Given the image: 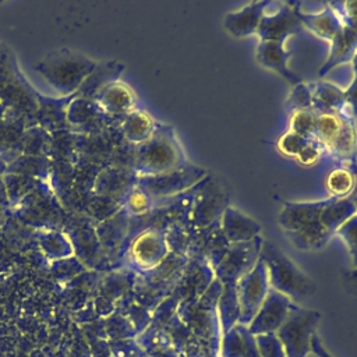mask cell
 Wrapping results in <instances>:
<instances>
[{
	"label": "cell",
	"mask_w": 357,
	"mask_h": 357,
	"mask_svg": "<svg viewBox=\"0 0 357 357\" xmlns=\"http://www.w3.org/2000/svg\"><path fill=\"white\" fill-rule=\"evenodd\" d=\"M100 106L113 114H128L135 106V95L128 85L120 81L109 84L99 96Z\"/></svg>",
	"instance_id": "18"
},
{
	"label": "cell",
	"mask_w": 357,
	"mask_h": 357,
	"mask_svg": "<svg viewBox=\"0 0 357 357\" xmlns=\"http://www.w3.org/2000/svg\"><path fill=\"white\" fill-rule=\"evenodd\" d=\"M269 290L271 286L268 280L266 266L259 258L254 268L236 282V294L240 308L238 321L241 324L251 322V319L261 308Z\"/></svg>",
	"instance_id": "6"
},
{
	"label": "cell",
	"mask_w": 357,
	"mask_h": 357,
	"mask_svg": "<svg viewBox=\"0 0 357 357\" xmlns=\"http://www.w3.org/2000/svg\"><path fill=\"white\" fill-rule=\"evenodd\" d=\"M356 185V177L350 169L336 167L326 178V188L333 198L350 197Z\"/></svg>",
	"instance_id": "24"
},
{
	"label": "cell",
	"mask_w": 357,
	"mask_h": 357,
	"mask_svg": "<svg viewBox=\"0 0 357 357\" xmlns=\"http://www.w3.org/2000/svg\"><path fill=\"white\" fill-rule=\"evenodd\" d=\"M259 258L266 266L272 290L291 301L305 300L315 293V283L275 243L264 240Z\"/></svg>",
	"instance_id": "2"
},
{
	"label": "cell",
	"mask_w": 357,
	"mask_h": 357,
	"mask_svg": "<svg viewBox=\"0 0 357 357\" xmlns=\"http://www.w3.org/2000/svg\"><path fill=\"white\" fill-rule=\"evenodd\" d=\"M255 57H257V61L261 66H264V67L278 73L291 86L296 85V84L303 82V79L294 71H291L289 68L287 60L290 57V53L284 50L283 43H279V42H261L259 40V43L257 46Z\"/></svg>",
	"instance_id": "14"
},
{
	"label": "cell",
	"mask_w": 357,
	"mask_h": 357,
	"mask_svg": "<svg viewBox=\"0 0 357 357\" xmlns=\"http://www.w3.org/2000/svg\"><path fill=\"white\" fill-rule=\"evenodd\" d=\"M319 321V312L304 310L296 304L290 310L286 321L278 329V337L286 347L287 357H304L314 336V329Z\"/></svg>",
	"instance_id": "5"
},
{
	"label": "cell",
	"mask_w": 357,
	"mask_h": 357,
	"mask_svg": "<svg viewBox=\"0 0 357 357\" xmlns=\"http://www.w3.org/2000/svg\"><path fill=\"white\" fill-rule=\"evenodd\" d=\"M357 213V208L351 197L344 198H326V202L319 213V222L324 227L333 234L344 222Z\"/></svg>",
	"instance_id": "19"
},
{
	"label": "cell",
	"mask_w": 357,
	"mask_h": 357,
	"mask_svg": "<svg viewBox=\"0 0 357 357\" xmlns=\"http://www.w3.org/2000/svg\"><path fill=\"white\" fill-rule=\"evenodd\" d=\"M344 92V103L349 106L351 116H357V73H354V78L351 84L343 89Z\"/></svg>",
	"instance_id": "32"
},
{
	"label": "cell",
	"mask_w": 357,
	"mask_h": 357,
	"mask_svg": "<svg viewBox=\"0 0 357 357\" xmlns=\"http://www.w3.org/2000/svg\"><path fill=\"white\" fill-rule=\"evenodd\" d=\"M152 205L153 199L141 187L132 188L127 197V209L134 216H145L151 213Z\"/></svg>",
	"instance_id": "28"
},
{
	"label": "cell",
	"mask_w": 357,
	"mask_h": 357,
	"mask_svg": "<svg viewBox=\"0 0 357 357\" xmlns=\"http://www.w3.org/2000/svg\"><path fill=\"white\" fill-rule=\"evenodd\" d=\"M169 252L165 231L155 227H146L139 231L130 245L132 261L144 269L156 268Z\"/></svg>",
	"instance_id": "9"
},
{
	"label": "cell",
	"mask_w": 357,
	"mask_h": 357,
	"mask_svg": "<svg viewBox=\"0 0 357 357\" xmlns=\"http://www.w3.org/2000/svg\"><path fill=\"white\" fill-rule=\"evenodd\" d=\"M326 199L304 201V202H284L278 216L279 226L286 231H297L304 226L319 219V213Z\"/></svg>",
	"instance_id": "13"
},
{
	"label": "cell",
	"mask_w": 357,
	"mask_h": 357,
	"mask_svg": "<svg viewBox=\"0 0 357 357\" xmlns=\"http://www.w3.org/2000/svg\"><path fill=\"white\" fill-rule=\"evenodd\" d=\"M354 273H356V275H357V269H356V271H354Z\"/></svg>",
	"instance_id": "36"
},
{
	"label": "cell",
	"mask_w": 357,
	"mask_h": 357,
	"mask_svg": "<svg viewBox=\"0 0 357 357\" xmlns=\"http://www.w3.org/2000/svg\"><path fill=\"white\" fill-rule=\"evenodd\" d=\"M311 350L318 356V357H332L325 349L324 346L321 344V340L318 339V336L314 333V336L311 337V344H310Z\"/></svg>",
	"instance_id": "33"
},
{
	"label": "cell",
	"mask_w": 357,
	"mask_h": 357,
	"mask_svg": "<svg viewBox=\"0 0 357 357\" xmlns=\"http://www.w3.org/2000/svg\"><path fill=\"white\" fill-rule=\"evenodd\" d=\"M322 153V145L317 142L315 139L308 141V144L300 151V153L296 156L300 165L303 166H312L315 165Z\"/></svg>",
	"instance_id": "31"
},
{
	"label": "cell",
	"mask_w": 357,
	"mask_h": 357,
	"mask_svg": "<svg viewBox=\"0 0 357 357\" xmlns=\"http://www.w3.org/2000/svg\"><path fill=\"white\" fill-rule=\"evenodd\" d=\"M227 206H230L227 192L218 180L208 176L192 190L190 212L192 227L202 229L218 223Z\"/></svg>",
	"instance_id": "4"
},
{
	"label": "cell",
	"mask_w": 357,
	"mask_h": 357,
	"mask_svg": "<svg viewBox=\"0 0 357 357\" xmlns=\"http://www.w3.org/2000/svg\"><path fill=\"white\" fill-rule=\"evenodd\" d=\"M291 110H312V88L311 84L300 82L291 86L287 98Z\"/></svg>",
	"instance_id": "27"
},
{
	"label": "cell",
	"mask_w": 357,
	"mask_h": 357,
	"mask_svg": "<svg viewBox=\"0 0 357 357\" xmlns=\"http://www.w3.org/2000/svg\"><path fill=\"white\" fill-rule=\"evenodd\" d=\"M342 116L337 114H318L317 120V130L314 139L319 142L322 146L328 148L331 152L336 142L339 130H340Z\"/></svg>",
	"instance_id": "22"
},
{
	"label": "cell",
	"mask_w": 357,
	"mask_h": 357,
	"mask_svg": "<svg viewBox=\"0 0 357 357\" xmlns=\"http://www.w3.org/2000/svg\"><path fill=\"white\" fill-rule=\"evenodd\" d=\"M187 163L184 151L174 130L156 123L151 137L138 144L134 155V170L138 177L156 176Z\"/></svg>",
	"instance_id": "1"
},
{
	"label": "cell",
	"mask_w": 357,
	"mask_h": 357,
	"mask_svg": "<svg viewBox=\"0 0 357 357\" xmlns=\"http://www.w3.org/2000/svg\"><path fill=\"white\" fill-rule=\"evenodd\" d=\"M357 53V31L346 25L337 32V35L331 40V52L326 61L318 71L319 77L328 74L332 68L349 63Z\"/></svg>",
	"instance_id": "15"
},
{
	"label": "cell",
	"mask_w": 357,
	"mask_h": 357,
	"mask_svg": "<svg viewBox=\"0 0 357 357\" xmlns=\"http://www.w3.org/2000/svg\"><path fill=\"white\" fill-rule=\"evenodd\" d=\"M333 234L340 237L349 251L351 266L357 269V213L344 222Z\"/></svg>",
	"instance_id": "26"
},
{
	"label": "cell",
	"mask_w": 357,
	"mask_h": 357,
	"mask_svg": "<svg viewBox=\"0 0 357 357\" xmlns=\"http://www.w3.org/2000/svg\"><path fill=\"white\" fill-rule=\"evenodd\" d=\"M264 238L259 236L247 243L229 244L226 252L213 266L216 279L222 283H236L243 275L250 272L259 259Z\"/></svg>",
	"instance_id": "7"
},
{
	"label": "cell",
	"mask_w": 357,
	"mask_h": 357,
	"mask_svg": "<svg viewBox=\"0 0 357 357\" xmlns=\"http://www.w3.org/2000/svg\"><path fill=\"white\" fill-rule=\"evenodd\" d=\"M269 4V1H252L240 10L227 13L223 18L225 29L234 38H245L257 33Z\"/></svg>",
	"instance_id": "12"
},
{
	"label": "cell",
	"mask_w": 357,
	"mask_h": 357,
	"mask_svg": "<svg viewBox=\"0 0 357 357\" xmlns=\"http://www.w3.org/2000/svg\"><path fill=\"white\" fill-rule=\"evenodd\" d=\"M208 176L209 172L205 167L187 162L180 167L156 176L138 177V187H141L153 201L160 198H174L191 191Z\"/></svg>",
	"instance_id": "3"
},
{
	"label": "cell",
	"mask_w": 357,
	"mask_h": 357,
	"mask_svg": "<svg viewBox=\"0 0 357 357\" xmlns=\"http://www.w3.org/2000/svg\"><path fill=\"white\" fill-rule=\"evenodd\" d=\"M318 114L314 110H293L289 119L290 131L307 139H314Z\"/></svg>",
	"instance_id": "25"
},
{
	"label": "cell",
	"mask_w": 357,
	"mask_h": 357,
	"mask_svg": "<svg viewBox=\"0 0 357 357\" xmlns=\"http://www.w3.org/2000/svg\"><path fill=\"white\" fill-rule=\"evenodd\" d=\"M298 18L304 28H307L315 36L329 42L343 26L342 20L329 4H326L319 13H303L298 8Z\"/></svg>",
	"instance_id": "16"
},
{
	"label": "cell",
	"mask_w": 357,
	"mask_h": 357,
	"mask_svg": "<svg viewBox=\"0 0 357 357\" xmlns=\"http://www.w3.org/2000/svg\"><path fill=\"white\" fill-rule=\"evenodd\" d=\"M156 123L153 119L144 110H132L130 112L123 123V131L126 138L138 145L146 141L155 130Z\"/></svg>",
	"instance_id": "20"
},
{
	"label": "cell",
	"mask_w": 357,
	"mask_h": 357,
	"mask_svg": "<svg viewBox=\"0 0 357 357\" xmlns=\"http://www.w3.org/2000/svg\"><path fill=\"white\" fill-rule=\"evenodd\" d=\"M293 305L294 304L290 298L271 289L261 308L248 324L250 333L269 335L275 331L278 332V329L286 321Z\"/></svg>",
	"instance_id": "10"
},
{
	"label": "cell",
	"mask_w": 357,
	"mask_h": 357,
	"mask_svg": "<svg viewBox=\"0 0 357 357\" xmlns=\"http://www.w3.org/2000/svg\"><path fill=\"white\" fill-rule=\"evenodd\" d=\"M351 172H353V174H354V177H356V185H354V190H353V192L350 194V197H351V199H353V202H354V205H356V208H357V166H353V169H350Z\"/></svg>",
	"instance_id": "34"
},
{
	"label": "cell",
	"mask_w": 357,
	"mask_h": 357,
	"mask_svg": "<svg viewBox=\"0 0 357 357\" xmlns=\"http://www.w3.org/2000/svg\"><path fill=\"white\" fill-rule=\"evenodd\" d=\"M312 88V110L317 114L342 113L344 103V92L337 85L328 81H317Z\"/></svg>",
	"instance_id": "17"
},
{
	"label": "cell",
	"mask_w": 357,
	"mask_h": 357,
	"mask_svg": "<svg viewBox=\"0 0 357 357\" xmlns=\"http://www.w3.org/2000/svg\"><path fill=\"white\" fill-rule=\"evenodd\" d=\"M351 64H353V71L357 73V53L354 54V57H353V60H351Z\"/></svg>",
	"instance_id": "35"
},
{
	"label": "cell",
	"mask_w": 357,
	"mask_h": 357,
	"mask_svg": "<svg viewBox=\"0 0 357 357\" xmlns=\"http://www.w3.org/2000/svg\"><path fill=\"white\" fill-rule=\"evenodd\" d=\"M308 141H311V139H307L296 132L289 131V132L280 135V138L276 142V148L279 149V152L282 155L296 158L300 153V151L308 144Z\"/></svg>",
	"instance_id": "29"
},
{
	"label": "cell",
	"mask_w": 357,
	"mask_h": 357,
	"mask_svg": "<svg viewBox=\"0 0 357 357\" xmlns=\"http://www.w3.org/2000/svg\"><path fill=\"white\" fill-rule=\"evenodd\" d=\"M219 225L229 244L247 243L261 236V225L234 206H227L225 209Z\"/></svg>",
	"instance_id": "11"
},
{
	"label": "cell",
	"mask_w": 357,
	"mask_h": 357,
	"mask_svg": "<svg viewBox=\"0 0 357 357\" xmlns=\"http://www.w3.org/2000/svg\"><path fill=\"white\" fill-rule=\"evenodd\" d=\"M333 7L340 8V11H335L342 24L357 31V1H344V3H331Z\"/></svg>",
	"instance_id": "30"
},
{
	"label": "cell",
	"mask_w": 357,
	"mask_h": 357,
	"mask_svg": "<svg viewBox=\"0 0 357 357\" xmlns=\"http://www.w3.org/2000/svg\"><path fill=\"white\" fill-rule=\"evenodd\" d=\"M340 116H342L340 130H339L336 142L333 145L332 153L343 159V158H350V155L354 152V148L357 144V134L350 116H346L343 113H340Z\"/></svg>",
	"instance_id": "23"
},
{
	"label": "cell",
	"mask_w": 357,
	"mask_h": 357,
	"mask_svg": "<svg viewBox=\"0 0 357 357\" xmlns=\"http://www.w3.org/2000/svg\"><path fill=\"white\" fill-rule=\"evenodd\" d=\"M332 234L318 220L304 226L297 231L287 233L290 241L300 250H318L326 244Z\"/></svg>",
	"instance_id": "21"
},
{
	"label": "cell",
	"mask_w": 357,
	"mask_h": 357,
	"mask_svg": "<svg viewBox=\"0 0 357 357\" xmlns=\"http://www.w3.org/2000/svg\"><path fill=\"white\" fill-rule=\"evenodd\" d=\"M301 29L303 25L298 18V6L284 3L273 14H268L265 11L257 29V35L261 42L283 43L289 36L300 32Z\"/></svg>",
	"instance_id": "8"
}]
</instances>
